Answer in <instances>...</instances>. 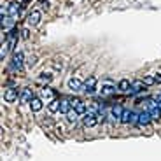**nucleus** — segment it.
Masks as SVG:
<instances>
[{
    "mask_svg": "<svg viewBox=\"0 0 161 161\" xmlns=\"http://www.w3.org/2000/svg\"><path fill=\"white\" fill-rule=\"evenodd\" d=\"M75 110H77V114H79V116H84V114L88 112V105H86L84 102H80V103L75 107Z\"/></svg>",
    "mask_w": 161,
    "mask_h": 161,
    "instance_id": "nucleus-20",
    "label": "nucleus"
},
{
    "mask_svg": "<svg viewBox=\"0 0 161 161\" xmlns=\"http://www.w3.org/2000/svg\"><path fill=\"white\" fill-rule=\"evenodd\" d=\"M77 116H79V114H77V110H75V109H72V110H70L69 114H67V119H69L70 123H75Z\"/></svg>",
    "mask_w": 161,
    "mask_h": 161,
    "instance_id": "nucleus-22",
    "label": "nucleus"
},
{
    "mask_svg": "<svg viewBox=\"0 0 161 161\" xmlns=\"http://www.w3.org/2000/svg\"><path fill=\"white\" fill-rule=\"evenodd\" d=\"M32 98H33L32 88H25L23 93L19 95V102H21V103H30V102H32Z\"/></svg>",
    "mask_w": 161,
    "mask_h": 161,
    "instance_id": "nucleus-10",
    "label": "nucleus"
},
{
    "mask_svg": "<svg viewBox=\"0 0 161 161\" xmlns=\"http://www.w3.org/2000/svg\"><path fill=\"white\" fill-rule=\"evenodd\" d=\"M158 102H161V93H159V95H158Z\"/></svg>",
    "mask_w": 161,
    "mask_h": 161,
    "instance_id": "nucleus-29",
    "label": "nucleus"
},
{
    "mask_svg": "<svg viewBox=\"0 0 161 161\" xmlns=\"http://www.w3.org/2000/svg\"><path fill=\"white\" fill-rule=\"evenodd\" d=\"M95 88H97V77L91 75V77H88V79H86L84 86H82V91H86V93H95Z\"/></svg>",
    "mask_w": 161,
    "mask_h": 161,
    "instance_id": "nucleus-5",
    "label": "nucleus"
},
{
    "mask_svg": "<svg viewBox=\"0 0 161 161\" xmlns=\"http://www.w3.org/2000/svg\"><path fill=\"white\" fill-rule=\"evenodd\" d=\"M144 82L147 86H153V84H156V77H154V75H147V77H144Z\"/></svg>",
    "mask_w": 161,
    "mask_h": 161,
    "instance_id": "nucleus-23",
    "label": "nucleus"
},
{
    "mask_svg": "<svg viewBox=\"0 0 161 161\" xmlns=\"http://www.w3.org/2000/svg\"><path fill=\"white\" fill-rule=\"evenodd\" d=\"M82 125H84V126H88V128H91V126L98 125L97 112H86L84 116H82Z\"/></svg>",
    "mask_w": 161,
    "mask_h": 161,
    "instance_id": "nucleus-2",
    "label": "nucleus"
},
{
    "mask_svg": "<svg viewBox=\"0 0 161 161\" xmlns=\"http://www.w3.org/2000/svg\"><path fill=\"white\" fill-rule=\"evenodd\" d=\"M82 82H80L77 77H72V79H69V88L70 89H74V91H79V89H82Z\"/></svg>",
    "mask_w": 161,
    "mask_h": 161,
    "instance_id": "nucleus-15",
    "label": "nucleus"
},
{
    "mask_svg": "<svg viewBox=\"0 0 161 161\" xmlns=\"http://www.w3.org/2000/svg\"><path fill=\"white\" fill-rule=\"evenodd\" d=\"M149 112H151V117H153L154 121H156V119H159V117H161V109L158 107V105L151 107V109H149Z\"/></svg>",
    "mask_w": 161,
    "mask_h": 161,
    "instance_id": "nucleus-18",
    "label": "nucleus"
},
{
    "mask_svg": "<svg viewBox=\"0 0 161 161\" xmlns=\"http://www.w3.org/2000/svg\"><path fill=\"white\" fill-rule=\"evenodd\" d=\"M53 97H54V91H53L49 86H46V88L40 91V98H42V100H46V102H51Z\"/></svg>",
    "mask_w": 161,
    "mask_h": 161,
    "instance_id": "nucleus-13",
    "label": "nucleus"
},
{
    "mask_svg": "<svg viewBox=\"0 0 161 161\" xmlns=\"http://www.w3.org/2000/svg\"><path fill=\"white\" fill-rule=\"evenodd\" d=\"M69 100H70V103H72V107H74V109H75L77 105H79L80 102H82L80 98H77V97H72V98H69Z\"/></svg>",
    "mask_w": 161,
    "mask_h": 161,
    "instance_id": "nucleus-26",
    "label": "nucleus"
},
{
    "mask_svg": "<svg viewBox=\"0 0 161 161\" xmlns=\"http://www.w3.org/2000/svg\"><path fill=\"white\" fill-rule=\"evenodd\" d=\"M40 18H42V14H40V11H32L28 14V25L30 26H37V25L40 23Z\"/></svg>",
    "mask_w": 161,
    "mask_h": 161,
    "instance_id": "nucleus-7",
    "label": "nucleus"
},
{
    "mask_svg": "<svg viewBox=\"0 0 161 161\" xmlns=\"http://www.w3.org/2000/svg\"><path fill=\"white\" fill-rule=\"evenodd\" d=\"M142 128H144V133H145V135H153V131H154V130H153V125H151V123L144 125Z\"/></svg>",
    "mask_w": 161,
    "mask_h": 161,
    "instance_id": "nucleus-24",
    "label": "nucleus"
},
{
    "mask_svg": "<svg viewBox=\"0 0 161 161\" xmlns=\"http://www.w3.org/2000/svg\"><path fill=\"white\" fill-rule=\"evenodd\" d=\"M145 88H147V84H145L144 80H133V82H131V88H130V91L135 95V93L145 91Z\"/></svg>",
    "mask_w": 161,
    "mask_h": 161,
    "instance_id": "nucleus-9",
    "label": "nucleus"
},
{
    "mask_svg": "<svg viewBox=\"0 0 161 161\" xmlns=\"http://www.w3.org/2000/svg\"><path fill=\"white\" fill-rule=\"evenodd\" d=\"M72 103H70V100H61V105H60V112L61 114H69L70 110H72Z\"/></svg>",
    "mask_w": 161,
    "mask_h": 161,
    "instance_id": "nucleus-17",
    "label": "nucleus"
},
{
    "mask_svg": "<svg viewBox=\"0 0 161 161\" xmlns=\"http://www.w3.org/2000/svg\"><path fill=\"white\" fill-rule=\"evenodd\" d=\"M121 123L123 125H138V116L135 112H131V110H123Z\"/></svg>",
    "mask_w": 161,
    "mask_h": 161,
    "instance_id": "nucleus-1",
    "label": "nucleus"
},
{
    "mask_svg": "<svg viewBox=\"0 0 161 161\" xmlns=\"http://www.w3.org/2000/svg\"><path fill=\"white\" fill-rule=\"evenodd\" d=\"M130 88H131V82H130L128 79H121L119 82H117V89H119V91H123V93L130 91Z\"/></svg>",
    "mask_w": 161,
    "mask_h": 161,
    "instance_id": "nucleus-16",
    "label": "nucleus"
},
{
    "mask_svg": "<svg viewBox=\"0 0 161 161\" xmlns=\"http://www.w3.org/2000/svg\"><path fill=\"white\" fill-rule=\"evenodd\" d=\"M156 77V84H161V74H158V75H154Z\"/></svg>",
    "mask_w": 161,
    "mask_h": 161,
    "instance_id": "nucleus-28",
    "label": "nucleus"
},
{
    "mask_svg": "<svg viewBox=\"0 0 161 161\" xmlns=\"http://www.w3.org/2000/svg\"><path fill=\"white\" fill-rule=\"evenodd\" d=\"M30 109H32V112H39L40 109H42V98H39V97H33L32 98V102H30Z\"/></svg>",
    "mask_w": 161,
    "mask_h": 161,
    "instance_id": "nucleus-11",
    "label": "nucleus"
},
{
    "mask_svg": "<svg viewBox=\"0 0 161 161\" xmlns=\"http://www.w3.org/2000/svg\"><path fill=\"white\" fill-rule=\"evenodd\" d=\"M114 89H116V88H114L112 84H105L103 88H102V95H103V97H107V95H112Z\"/></svg>",
    "mask_w": 161,
    "mask_h": 161,
    "instance_id": "nucleus-21",
    "label": "nucleus"
},
{
    "mask_svg": "<svg viewBox=\"0 0 161 161\" xmlns=\"http://www.w3.org/2000/svg\"><path fill=\"white\" fill-rule=\"evenodd\" d=\"M35 65H37V56L33 54V56L28 58V67H35Z\"/></svg>",
    "mask_w": 161,
    "mask_h": 161,
    "instance_id": "nucleus-27",
    "label": "nucleus"
},
{
    "mask_svg": "<svg viewBox=\"0 0 161 161\" xmlns=\"http://www.w3.org/2000/svg\"><path fill=\"white\" fill-rule=\"evenodd\" d=\"M151 119H153V117H151V112H149V110H144V112L138 114V125H140V126L151 123Z\"/></svg>",
    "mask_w": 161,
    "mask_h": 161,
    "instance_id": "nucleus-12",
    "label": "nucleus"
},
{
    "mask_svg": "<svg viewBox=\"0 0 161 161\" xmlns=\"http://www.w3.org/2000/svg\"><path fill=\"white\" fill-rule=\"evenodd\" d=\"M23 61H25L23 53H21V51H16V53H14V56H12V69L21 70V69H23Z\"/></svg>",
    "mask_w": 161,
    "mask_h": 161,
    "instance_id": "nucleus-4",
    "label": "nucleus"
},
{
    "mask_svg": "<svg viewBox=\"0 0 161 161\" xmlns=\"http://www.w3.org/2000/svg\"><path fill=\"white\" fill-rule=\"evenodd\" d=\"M19 33H21V39H25V40L30 39V30H28V28H23Z\"/></svg>",
    "mask_w": 161,
    "mask_h": 161,
    "instance_id": "nucleus-25",
    "label": "nucleus"
},
{
    "mask_svg": "<svg viewBox=\"0 0 161 161\" xmlns=\"http://www.w3.org/2000/svg\"><path fill=\"white\" fill-rule=\"evenodd\" d=\"M19 11H21V4H18V2H11V4L7 5V9H5V14L11 18H18L19 16Z\"/></svg>",
    "mask_w": 161,
    "mask_h": 161,
    "instance_id": "nucleus-3",
    "label": "nucleus"
},
{
    "mask_svg": "<svg viewBox=\"0 0 161 161\" xmlns=\"http://www.w3.org/2000/svg\"><path fill=\"white\" fill-rule=\"evenodd\" d=\"M123 107L121 105H112V109H110V117H112L116 123H121V116H123Z\"/></svg>",
    "mask_w": 161,
    "mask_h": 161,
    "instance_id": "nucleus-8",
    "label": "nucleus"
},
{
    "mask_svg": "<svg viewBox=\"0 0 161 161\" xmlns=\"http://www.w3.org/2000/svg\"><path fill=\"white\" fill-rule=\"evenodd\" d=\"M4 98H5V102H9V103H12V102H16L18 98H19V93H18V89H14V88H9V89H5V93H4Z\"/></svg>",
    "mask_w": 161,
    "mask_h": 161,
    "instance_id": "nucleus-6",
    "label": "nucleus"
},
{
    "mask_svg": "<svg viewBox=\"0 0 161 161\" xmlns=\"http://www.w3.org/2000/svg\"><path fill=\"white\" fill-rule=\"evenodd\" d=\"M60 105H61V102H60V100H54V98H53L51 102H47V109H49V112H51V114L60 112Z\"/></svg>",
    "mask_w": 161,
    "mask_h": 161,
    "instance_id": "nucleus-14",
    "label": "nucleus"
},
{
    "mask_svg": "<svg viewBox=\"0 0 161 161\" xmlns=\"http://www.w3.org/2000/svg\"><path fill=\"white\" fill-rule=\"evenodd\" d=\"M39 79L42 80V82H46V84H49V82L53 80V74H51V72H42Z\"/></svg>",
    "mask_w": 161,
    "mask_h": 161,
    "instance_id": "nucleus-19",
    "label": "nucleus"
}]
</instances>
